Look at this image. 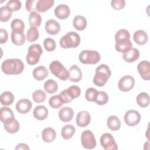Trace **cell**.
<instances>
[{"label": "cell", "instance_id": "6da1fadb", "mask_svg": "<svg viewBox=\"0 0 150 150\" xmlns=\"http://www.w3.org/2000/svg\"><path fill=\"white\" fill-rule=\"evenodd\" d=\"M23 62L19 59H8L4 60L1 64L2 71L7 75L19 74L24 70Z\"/></svg>", "mask_w": 150, "mask_h": 150}, {"label": "cell", "instance_id": "7a4b0ae2", "mask_svg": "<svg viewBox=\"0 0 150 150\" xmlns=\"http://www.w3.org/2000/svg\"><path fill=\"white\" fill-rule=\"evenodd\" d=\"M111 75V71L110 67L105 64H100L96 69L93 83L97 86L103 87L106 84Z\"/></svg>", "mask_w": 150, "mask_h": 150}, {"label": "cell", "instance_id": "3957f363", "mask_svg": "<svg viewBox=\"0 0 150 150\" xmlns=\"http://www.w3.org/2000/svg\"><path fill=\"white\" fill-rule=\"evenodd\" d=\"M59 42L63 49L75 48L80 43V37L75 32H69L61 38Z\"/></svg>", "mask_w": 150, "mask_h": 150}, {"label": "cell", "instance_id": "277c9868", "mask_svg": "<svg viewBox=\"0 0 150 150\" xmlns=\"http://www.w3.org/2000/svg\"><path fill=\"white\" fill-rule=\"evenodd\" d=\"M80 62L85 64H95L101 59L100 54L96 50H84L79 54Z\"/></svg>", "mask_w": 150, "mask_h": 150}, {"label": "cell", "instance_id": "5b68a950", "mask_svg": "<svg viewBox=\"0 0 150 150\" xmlns=\"http://www.w3.org/2000/svg\"><path fill=\"white\" fill-rule=\"evenodd\" d=\"M49 69L55 77L62 81H65L69 79V71L58 60H54L51 62L49 65Z\"/></svg>", "mask_w": 150, "mask_h": 150}, {"label": "cell", "instance_id": "8992f818", "mask_svg": "<svg viewBox=\"0 0 150 150\" xmlns=\"http://www.w3.org/2000/svg\"><path fill=\"white\" fill-rule=\"evenodd\" d=\"M43 50L39 44L33 43L31 45L28 50L26 56V61L29 65H35L37 64L39 60Z\"/></svg>", "mask_w": 150, "mask_h": 150}, {"label": "cell", "instance_id": "52a82bcc", "mask_svg": "<svg viewBox=\"0 0 150 150\" xmlns=\"http://www.w3.org/2000/svg\"><path fill=\"white\" fill-rule=\"evenodd\" d=\"M81 94V89L77 86H71L60 92L59 96L63 104H67L73 100L79 97Z\"/></svg>", "mask_w": 150, "mask_h": 150}, {"label": "cell", "instance_id": "ba28073f", "mask_svg": "<svg viewBox=\"0 0 150 150\" xmlns=\"http://www.w3.org/2000/svg\"><path fill=\"white\" fill-rule=\"evenodd\" d=\"M81 142L82 146L88 149H91L96 146V140L92 131L86 130L81 135Z\"/></svg>", "mask_w": 150, "mask_h": 150}, {"label": "cell", "instance_id": "9c48e42d", "mask_svg": "<svg viewBox=\"0 0 150 150\" xmlns=\"http://www.w3.org/2000/svg\"><path fill=\"white\" fill-rule=\"evenodd\" d=\"M100 144L105 150H117L118 149L114 138L110 133H104L101 136Z\"/></svg>", "mask_w": 150, "mask_h": 150}, {"label": "cell", "instance_id": "30bf717a", "mask_svg": "<svg viewBox=\"0 0 150 150\" xmlns=\"http://www.w3.org/2000/svg\"><path fill=\"white\" fill-rule=\"evenodd\" d=\"M141 118V116L139 112L134 110L127 111L124 117L125 123L129 127H134L138 124Z\"/></svg>", "mask_w": 150, "mask_h": 150}, {"label": "cell", "instance_id": "8fae6325", "mask_svg": "<svg viewBox=\"0 0 150 150\" xmlns=\"http://www.w3.org/2000/svg\"><path fill=\"white\" fill-rule=\"evenodd\" d=\"M135 85V80L131 76L127 75L121 77L118 83L120 90L123 92H127L133 88Z\"/></svg>", "mask_w": 150, "mask_h": 150}, {"label": "cell", "instance_id": "7c38bea8", "mask_svg": "<svg viewBox=\"0 0 150 150\" xmlns=\"http://www.w3.org/2000/svg\"><path fill=\"white\" fill-rule=\"evenodd\" d=\"M132 47V43L128 38H121L115 40V50L120 53H125Z\"/></svg>", "mask_w": 150, "mask_h": 150}, {"label": "cell", "instance_id": "4fadbf2b", "mask_svg": "<svg viewBox=\"0 0 150 150\" xmlns=\"http://www.w3.org/2000/svg\"><path fill=\"white\" fill-rule=\"evenodd\" d=\"M137 70L144 80H150V63L148 61L143 60L139 62L137 66Z\"/></svg>", "mask_w": 150, "mask_h": 150}, {"label": "cell", "instance_id": "5bb4252c", "mask_svg": "<svg viewBox=\"0 0 150 150\" xmlns=\"http://www.w3.org/2000/svg\"><path fill=\"white\" fill-rule=\"evenodd\" d=\"M91 121V116L87 111H81L78 112L76 121L77 125L80 127H85L87 126Z\"/></svg>", "mask_w": 150, "mask_h": 150}, {"label": "cell", "instance_id": "9a60e30c", "mask_svg": "<svg viewBox=\"0 0 150 150\" xmlns=\"http://www.w3.org/2000/svg\"><path fill=\"white\" fill-rule=\"evenodd\" d=\"M32 104L28 99H21L19 100L15 105L17 111L21 114H25L28 113L32 108Z\"/></svg>", "mask_w": 150, "mask_h": 150}, {"label": "cell", "instance_id": "2e32d148", "mask_svg": "<svg viewBox=\"0 0 150 150\" xmlns=\"http://www.w3.org/2000/svg\"><path fill=\"white\" fill-rule=\"evenodd\" d=\"M54 15L59 19L64 20L67 18L70 14V9L66 4H60L54 9Z\"/></svg>", "mask_w": 150, "mask_h": 150}, {"label": "cell", "instance_id": "e0dca14e", "mask_svg": "<svg viewBox=\"0 0 150 150\" xmlns=\"http://www.w3.org/2000/svg\"><path fill=\"white\" fill-rule=\"evenodd\" d=\"M0 119L4 124L14 120L15 116L11 108L7 107H2L0 110Z\"/></svg>", "mask_w": 150, "mask_h": 150}, {"label": "cell", "instance_id": "ac0fdd59", "mask_svg": "<svg viewBox=\"0 0 150 150\" xmlns=\"http://www.w3.org/2000/svg\"><path fill=\"white\" fill-rule=\"evenodd\" d=\"M73 115L74 111L69 107H63L59 111V119L64 122H68L70 121L73 119Z\"/></svg>", "mask_w": 150, "mask_h": 150}, {"label": "cell", "instance_id": "d6986e66", "mask_svg": "<svg viewBox=\"0 0 150 150\" xmlns=\"http://www.w3.org/2000/svg\"><path fill=\"white\" fill-rule=\"evenodd\" d=\"M46 32L52 35H57L60 30V26L58 22L53 19H49L45 23Z\"/></svg>", "mask_w": 150, "mask_h": 150}, {"label": "cell", "instance_id": "ffe728a7", "mask_svg": "<svg viewBox=\"0 0 150 150\" xmlns=\"http://www.w3.org/2000/svg\"><path fill=\"white\" fill-rule=\"evenodd\" d=\"M69 80L72 82H79L82 79V72L77 65L71 66L69 69Z\"/></svg>", "mask_w": 150, "mask_h": 150}, {"label": "cell", "instance_id": "44dd1931", "mask_svg": "<svg viewBox=\"0 0 150 150\" xmlns=\"http://www.w3.org/2000/svg\"><path fill=\"white\" fill-rule=\"evenodd\" d=\"M33 114L36 119L42 121L47 117L49 111L45 106L39 105L35 107L33 112Z\"/></svg>", "mask_w": 150, "mask_h": 150}, {"label": "cell", "instance_id": "7402d4cb", "mask_svg": "<svg viewBox=\"0 0 150 150\" xmlns=\"http://www.w3.org/2000/svg\"><path fill=\"white\" fill-rule=\"evenodd\" d=\"M49 71L47 69L43 66H40L35 68L32 71L33 78L38 81L43 80L47 77Z\"/></svg>", "mask_w": 150, "mask_h": 150}, {"label": "cell", "instance_id": "603a6c76", "mask_svg": "<svg viewBox=\"0 0 150 150\" xmlns=\"http://www.w3.org/2000/svg\"><path fill=\"white\" fill-rule=\"evenodd\" d=\"M139 50L136 48L132 47L129 51L123 53L122 58L125 62L131 63L136 61L139 57Z\"/></svg>", "mask_w": 150, "mask_h": 150}, {"label": "cell", "instance_id": "cb8c5ba5", "mask_svg": "<svg viewBox=\"0 0 150 150\" xmlns=\"http://www.w3.org/2000/svg\"><path fill=\"white\" fill-rule=\"evenodd\" d=\"M134 40L139 45L146 44L148 40L147 33L143 30H138L134 32L133 35Z\"/></svg>", "mask_w": 150, "mask_h": 150}, {"label": "cell", "instance_id": "d4e9b609", "mask_svg": "<svg viewBox=\"0 0 150 150\" xmlns=\"http://www.w3.org/2000/svg\"><path fill=\"white\" fill-rule=\"evenodd\" d=\"M42 137L44 142L50 143L55 139L56 137V132L53 128L47 127L43 130L42 132Z\"/></svg>", "mask_w": 150, "mask_h": 150}, {"label": "cell", "instance_id": "484cf974", "mask_svg": "<svg viewBox=\"0 0 150 150\" xmlns=\"http://www.w3.org/2000/svg\"><path fill=\"white\" fill-rule=\"evenodd\" d=\"M53 0H39L36 1V9L39 12H45L54 5Z\"/></svg>", "mask_w": 150, "mask_h": 150}, {"label": "cell", "instance_id": "4316f807", "mask_svg": "<svg viewBox=\"0 0 150 150\" xmlns=\"http://www.w3.org/2000/svg\"><path fill=\"white\" fill-rule=\"evenodd\" d=\"M11 40L15 45L21 46L25 42V35L22 32L12 31Z\"/></svg>", "mask_w": 150, "mask_h": 150}, {"label": "cell", "instance_id": "83f0119b", "mask_svg": "<svg viewBox=\"0 0 150 150\" xmlns=\"http://www.w3.org/2000/svg\"><path fill=\"white\" fill-rule=\"evenodd\" d=\"M87 20L86 19L81 15H77L73 19V25L74 28L79 31L83 30L87 26Z\"/></svg>", "mask_w": 150, "mask_h": 150}, {"label": "cell", "instance_id": "f1b7e54d", "mask_svg": "<svg viewBox=\"0 0 150 150\" xmlns=\"http://www.w3.org/2000/svg\"><path fill=\"white\" fill-rule=\"evenodd\" d=\"M107 127L112 131H117L121 127V121L115 115H111L107 120Z\"/></svg>", "mask_w": 150, "mask_h": 150}, {"label": "cell", "instance_id": "f546056e", "mask_svg": "<svg viewBox=\"0 0 150 150\" xmlns=\"http://www.w3.org/2000/svg\"><path fill=\"white\" fill-rule=\"evenodd\" d=\"M42 22V17L36 11L31 12L29 16V22L30 27H39Z\"/></svg>", "mask_w": 150, "mask_h": 150}, {"label": "cell", "instance_id": "4dcf8cb0", "mask_svg": "<svg viewBox=\"0 0 150 150\" xmlns=\"http://www.w3.org/2000/svg\"><path fill=\"white\" fill-rule=\"evenodd\" d=\"M76 132V128L73 125L67 124L64 125L61 131V135L64 139H70Z\"/></svg>", "mask_w": 150, "mask_h": 150}, {"label": "cell", "instance_id": "1f68e13d", "mask_svg": "<svg viewBox=\"0 0 150 150\" xmlns=\"http://www.w3.org/2000/svg\"><path fill=\"white\" fill-rule=\"evenodd\" d=\"M0 101L1 104L3 105H10L14 101V96L10 91H4L1 95Z\"/></svg>", "mask_w": 150, "mask_h": 150}, {"label": "cell", "instance_id": "d6a6232c", "mask_svg": "<svg viewBox=\"0 0 150 150\" xmlns=\"http://www.w3.org/2000/svg\"><path fill=\"white\" fill-rule=\"evenodd\" d=\"M138 105L142 108L146 107L149 104V96L148 93L142 92L139 93L136 98Z\"/></svg>", "mask_w": 150, "mask_h": 150}, {"label": "cell", "instance_id": "836d02e7", "mask_svg": "<svg viewBox=\"0 0 150 150\" xmlns=\"http://www.w3.org/2000/svg\"><path fill=\"white\" fill-rule=\"evenodd\" d=\"M44 88L47 93L49 94H54L57 91L58 84L54 80L48 79L44 83Z\"/></svg>", "mask_w": 150, "mask_h": 150}, {"label": "cell", "instance_id": "e575fe53", "mask_svg": "<svg viewBox=\"0 0 150 150\" xmlns=\"http://www.w3.org/2000/svg\"><path fill=\"white\" fill-rule=\"evenodd\" d=\"M4 127L6 131L10 134L16 133L20 128L19 123L16 119L11 122L4 124Z\"/></svg>", "mask_w": 150, "mask_h": 150}, {"label": "cell", "instance_id": "d590c367", "mask_svg": "<svg viewBox=\"0 0 150 150\" xmlns=\"http://www.w3.org/2000/svg\"><path fill=\"white\" fill-rule=\"evenodd\" d=\"M39 36V30L37 28L30 27L27 31L26 39L28 42H33L36 41Z\"/></svg>", "mask_w": 150, "mask_h": 150}, {"label": "cell", "instance_id": "8d00e7d4", "mask_svg": "<svg viewBox=\"0 0 150 150\" xmlns=\"http://www.w3.org/2000/svg\"><path fill=\"white\" fill-rule=\"evenodd\" d=\"M11 28L12 31L23 32L25 29V23L19 19H14L11 23Z\"/></svg>", "mask_w": 150, "mask_h": 150}, {"label": "cell", "instance_id": "74e56055", "mask_svg": "<svg viewBox=\"0 0 150 150\" xmlns=\"http://www.w3.org/2000/svg\"><path fill=\"white\" fill-rule=\"evenodd\" d=\"M49 104L52 108L57 109L62 106L63 103L59 95H54L49 98Z\"/></svg>", "mask_w": 150, "mask_h": 150}, {"label": "cell", "instance_id": "f35d334b", "mask_svg": "<svg viewBox=\"0 0 150 150\" xmlns=\"http://www.w3.org/2000/svg\"><path fill=\"white\" fill-rule=\"evenodd\" d=\"M12 13L6 6H2L0 8V21L2 22H7L11 18Z\"/></svg>", "mask_w": 150, "mask_h": 150}, {"label": "cell", "instance_id": "ab89813d", "mask_svg": "<svg viewBox=\"0 0 150 150\" xmlns=\"http://www.w3.org/2000/svg\"><path fill=\"white\" fill-rule=\"evenodd\" d=\"M98 91H97L96 88L93 87L88 88L87 89L86 91L85 98L88 101L95 102L98 95Z\"/></svg>", "mask_w": 150, "mask_h": 150}, {"label": "cell", "instance_id": "60d3db41", "mask_svg": "<svg viewBox=\"0 0 150 150\" xmlns=\"http://www.w3.org/2000/svg\"><path fill=\"white\" fill-rule=\"evenodd\" d=\"M46 94L45 92L41 90H37L35 91L32 94L33 100L38 103L44 102L46 100Z\"/></svg>", "mask_w": 150, "mask_h": 150}, {"label": "cell", "instance_id": "b9f144b4", "mask_svg": "<svg viewBox=\"0 0 150 150\" xmlns=\"http://www.w3.org/2000/svg\"><path fill=\"white\" fill-rule=\"evenodd\" d=\"M108 101V96L106 92L99 91L95 102L97 104L103 105L106 104Z\"/></svg>", "mask_w": 150, "mask_h": 150}, {"label": "cell", "instance_id": "7bdbcfd3", "mask_svg": "<svg viewBox=\"0 0 150 150\" xmlns=\"http://www.w3.org/2000/svg\"><path fill=\"white\" fill-rule=\"evenodd\" d=\"M21 2L18 0H10L8 1L6 5V6L12 12L19 10L21 8Z\"/></svg>", "mask_w": 150, "mask_h": 150}, {"label": "cell", "instance_id": "ee69618b", "mask_svg": "<svg viewBox=\"0 0 150 150\" xmlns=\"http://www.w3.org/2000/svg\"><path fill=\"white\" fill-rule=\"evenodd\" d=\"M43 45L45 49L48 52L53 51L56 47V44L54 40L50 38H47L44 40Z\"/></svg>", "mask_w": 150, "mask_h": 150}, {"label": "cell", "instance_id": "f6af8a7d", "mask_svg": "<svg viewBox=\"0 0 150 150\" xmlns=\"http://www.w3.org/2000/svg\"><path fill=\"white\" fill-rule=\"evenodd\" d=\"M121 38H128L130 39L129 32L124 29H122L117 31L115 35V40Z\"/></svg>", "mask_w": 150, "mask_h": 150}, {"label": "cell", "instance_id": "bcb514c9", "mask_svg": "<svg viewBox=\"0 0 150 150\" xmlns=\"http://www.w3.org/2000/svg\"><path fill=\"white\" fill-rule=\"evenodd\" d=\"M111 6L115 10H120L125 5L124 0H112L111 1Z\"/></svg>", "mask_w": 150, "mask_h": 150}, {"label": "cell", "instance_id": "7dc6e473", "mask_svg": "<svg viewBox=\"0 0 150 150\" xmlns=\"http://www.w3.org/2000/svg\"><path fill=\"white\" fill-rule=\"evenodd\" d=\"M8 39V34L6 30L1 28L0 29V43H5Z\"/></svg>", "mask_w": 150, "mask_h": 150}, {"label": "cell", "instance_id": "c3c4849f", "mask_svg": "<svg viewBox=\"0 0 150 150\" xmlns=\"http://www.w3.org/2000/svg\"><path fill=\"white\" fill-rule=\"evenodd\" d=\"M35 2V0H28L26 1V9L28 11L30 12L33 9L32 7V4Z\"/></svg>", "mask_w": 150, "mask_h": 150}, {"label": "cell", "instance_id": "681fc988", "mask_svg": "<svg viewBox=\"0 0 150 150\" xmlns=\"http://www.w3.org/2000/svg\"><path fill=\"white\" fill-rule=\"evenodd\" d=\"M15 149H29V147L25 144L21 143L17 145V146L15 148Z\"/></svg>", "mask_w": 150, "mask_h": 150}]
</instances>
